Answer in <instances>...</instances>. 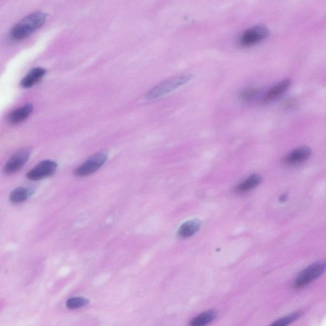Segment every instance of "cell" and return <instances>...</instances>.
Here are the masks:
<instances>
[{"label":"cell","instance_id":"cell-11","mask_svg":"<svg viewBox=\"0 0 326 326\" xmlns=\"http://www.w3.org/2000/svg\"><path fill=\"white\" fill-rule=\"evenodd\" d=\"M46 70L42 68H35L31 70L20 82V85L24 89H29L37 84L42 79Z\"/></svg>","mask_w":326,"mask_h":326},{"label":"cell","instance_id":"cell-5","mask_svg":"<svg viewBox=\"0 0 326 326\" xmlns=\"http://www.w3.org/2000/svg\"><path fill=\"white\" fill-rule=\"evenodd\" d=\"M269 31L266 26H256L244 31L238 39V45L242 47H251L266 39Z\"/></svg>","mask_w":326,"mask_h":326},{"label":"cell","instance_id":"cell-12","mask_svg":"<svg viewBox=\"0 0 326 326\" xmlns=\"http://www.w3.org/2000/svg\"><path fill=\"white\" fill-rule=\"evenodd\" d=\"M262 177L259 174H253L239 183L235 188L236 193L244 194L251 191L262 182Z\"/></svg>","mask_w":326,"mask_h":326},{"label":"cell","instance_id":"cell-19","mask_svg":"<svg viewBox=\"0 0 326 326\" xmlns=\"http://www.w3.org/2000/svg\"><path fill=\"white\" fill-rule=\"evenodd\" d=\"M287 196H285V195H284V196H281V202H285L286 199H287Z\"/></svg>","mask_w":326,"mask_h":326},{"label":"cell","instance_id":"cell-9","mask_svg":"<svg viewBox=\"0 0 326 326\" xmlns=\"http://www.w3.org/2000/svg\"><path fill=\"white\" fill-rule=\"evenodd\" d=\"M290 84H291V81L289 79H284V81L280 82L265 93L263 98V101L264 102L273 101L285 93L289 89Z\"/></svg>","mask_w":326,"mask_h":326},{"label":"cell","instance_id":"cell-18","mask_svg":"<svg viewBox=\"0 0 326 326\" xmlns=\"http://www.w3.org/2000/svg\"><path fill=\"white\" fill-rule=\"evenodd\" d=\"M301 315H302V313L300 312V311H297V312L287 315V317L278 320V321L273 324L272 326H285L289 325L290 324L293 323V322L300 318Z\"/></svg>","mask_w":326,"mask_h":326},{"label":"cell","instance_id":"cell-3","mask_svg":"<svg viewBox=\"0 0 326 326\" xmlns=\"http://www.w3.org/2000/svg\"><path fill=\"white\" fill-rule=\"evenodd\" d=\"M108 154L105 150H102L90 157L83 164L74 171L77 177H84L93 174L103 166L108 160Z\"/></svg>","mask_w":326,"mask_h":326},{"label":"cell","instance_id":"cell-14","mask_svg":"<svg viewBox=\"0 0 326 326\" xmlns=\"http://www.w3.org/2000/svg\"><path fill=\"white\" fill-rule=\"evenodd\" d=\"M34 193V190L30 187H18L10 193L9 200L12 204H20L24 202Z\"/></svg>","mask_w":326,"mask_h":326},{"label":"cell","instance_id":"cell-7","mask_svg":"<svg viewBox=\"0 0 326 326\" xmlns=\"http://www.w3.org/2000/svg\"><path fill=\"white\" fill-rule=\"evenodd\" d=\"M30 156V150L28 148L19 150L6 163L4 167V172L7 175H12L18 172L26 164Z\"/></svg>","mask_w":326,"mask_h":326},{"label":"cell","instance_id":"cell-8","mask_svg":"<svg viewBox=\"0 0 326 326\" xmlns=\"http://www.w3.org/2000/svg\"><path fill=\"white\" fill-rule=\"evenodd\" d=\"M311 155V148L306 146H303L296 148L287 154L285 158V162L289 164H299L308 160Z\"/></svg>","mask_w":326,"mask_h":326},{"label":"cell","instance_id":"cell-13","mask_svg":"<svg viewBox=\"0 0 326 326\" xmlns=\"http://www.w3.org/2000/svg\"><path fill=\"white\" fill-rule=\"evenodd\" d=\"M201 225H202V223L198 219H192V220L188 221L180 227L178 235L183 238L191 237L199 231Z\"/></svg>","mask_w":326,"mask_h":326},{"label":"cell","instance_id":"cell-10","mask_svg":"<svg viewBox=\"0 0 326 326\" xmlns=\"http://www.w3.org/2000/svg\"><path fill=\"white\" fill-rule=\"evenodd\" d=\"M33 111L32 104H26L8 114L7 120L11 124H17L26 120Z\"/></svg>","mask_w":326,"mask_h":326},{"label":"cell","instance_id":"cell-17","mask_svg":"<svg viewBox=\"0 0 326 326\" xmlns=\"http://www.w3.org/2000/svg\"><path fill=\"white\" fill-rule=\"evenodd\" d=\"M259 90L255 87H248L240 93L239 99L243 102L251 101L258 95Z\"/></svg>","mask_w":326,"mask_h":326},{"label":"cell","instance_id":"cell-4","mask_svg":"<svg viewBox=\"0 0 326 326\" xmlns=\"http://www.w3.org/2000/svg\"><path fill=\"white\" fill-rule=\"evenodd\" d=\"M326 262L319 261L307 267L298 275L294 281V287L302 288L315 281L325 273Z\"/></svg>","mask_w":326,"mask_h":326},{"label":"cell","instance_id":"cell-6","mask_svg":"<svg viewBox=\"0 0 326 326\" xmlns=\"http://www.w3.org/2000/svg\"><path fill=\"white\" fill-rule=\"evenodd\" d=\"M58 164L51 160L43 161L27 173V178L30 181H41L53 175L57 170Z\"/></svg>","mask_w":326,"mask_h":326},{"label":"cell","instance_id":"cell-16","mask_svg":"<svg viewBox=\"0 0 326 326\" xmlns=\"http://www.w3.org/2000/svg\"><path fill=\"white\" fill-rule=\"evenodd\" d=\"M89 303V300L85 298H82V297H75V298H72L69 299L66 302V306L68 309L70 310H75V309H78L86 306L87 305H88Z\"/></svg>","mask_w":326,"mask_h":326},{"label":"cell","instance_id":"cell-15","mask_svg":"<svg viewBox=\"0 0 326 326\" xmlns=\"http://www.w3.org/2000/svg\"><path fill=\"white\" fill-rule=\"evenodd\" d=\"M217 317V312L215 310H209L198 315L192 320L191 325L194 326H203L212 323Z\"/></svg>","mask_w":326,"mask_h":326},{"label":"cell","instance_id":"cell-1","mask_svg":"<svg viewBox=\"0 0 326 326\" xmlns=\"http://www.w3.org/2000/svg\"><path fill=\"white\" fill-rule=\"evenodd\" d=\"M44 12H36L26 16L12 28L11 37L16 41L24 39L42 26L47 20Z\"/></svg>","mask_w":326,"mask_h":326},{"label":"cell","instance_id":"cell-2","mask_svg":"<svg viewBox=\"0 0 326 326\" xmlns=\"http://www.w3.org/2000/svg\"><path fill=\"white\" fill-rule=\"evenodd\" d=\"M193 79V75L185 74L173 77L168 80L164 81L156 85L146 94V99L154 100L158 99L165 95L179 88L183 85L189 82Z\"/></svg>","mask_w":326,"mask_h":326}]
</instances>
